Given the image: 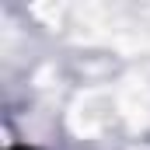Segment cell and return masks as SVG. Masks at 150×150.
Returning <instances> with one entry per match:
<instances>
[{
  "mask_svg": "<svg viewBox=\"0 0 150 150\" xmlns=\"http://www.w3.org/2000/svg\"><path fill=\"white\" fill-rule=\"evenodd\" d=\"M14 150H28V147H14Z\"/></svg>",
  "mask_w": 150,
  "mask_h": 150,
  "instance_id": "obj_1",
  "label": "cell"
}]
</instances>
